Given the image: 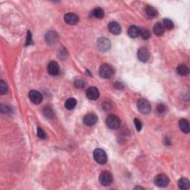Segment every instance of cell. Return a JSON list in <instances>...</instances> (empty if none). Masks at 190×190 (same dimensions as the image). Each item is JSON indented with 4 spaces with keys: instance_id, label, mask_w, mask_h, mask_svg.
I'll list each match as a JSON object with an SVG mask.
<instances>
[{
    "instance_id": "obj_1",
    "label": "cell",
    "mask_w": 190,
    "mask_h": 190,
    "mask_svg": "<svg viewBox=\"0 0 190 190\" xmlns=\"http://www.w3.org/2000/svg\"><path fill=\"white\" fill-rule=\"evenodd\" d=\"M114 68L108 64L102 65L99 69V74L101 77L103 79L111 78L114 74Z\"/></svg>"
},
{
    "instance_id": "obj_2",
    "label": "cell",
    "mask_w": 190,
    "mask_h": 190,
    "mask_svg": "<svg viewBox=\"0 0 190 190\" xmlns=\"http://www.w3.org/2000/svg\"><path fill=\"white\" fill-rule=\"evenodd\" d=\"M107 126L111 129H117L120 126V120L118 116L110 114L107 117L106 120Z\"/></svg>"
},
{
    "instance_id": "obj_3",
    "label": "cell",
    "mask_w": 190,
    "mask_h": 190,
    "mask_svg": "<svg viewBox=\"0 0 190 190\" xmlns=\"http://www.w3.org/2000/svg\"><path fill=\"white\" fill-rule=\"evenodd\" d=\"M137 108L141 114H147L151 112V105L145 99H140L137 101Z\"/></svg>"
},
{
    "instance_id": "obj_4",
    "label": "cell",
    "mask_w": 190,
    "mask_h": 190,
    "mask_svg": "<svg viewBox=\"0 0 190 190\" xmlns=\"http://www.w3.org/2000/svg\"><path fill=\"white\" fill-rule=\"evenodd\" d=\"M94 158L99 164H105L107 162L106 153L101 149H97L94 151Z\"/></svg>"
},
{
    "instance_id": "obj_5",
    "label": "cell",
    "mask_w": 190,
    "mask_h": 190,
    "mask_svg": "<svg viewBox=\"0 0 190 190\" xmlns=\"http://www.w3.org/2000/svg\"><path fill=\"white\" fill-rule=\"evenodd\" d=\"M154 183L158 187H166L169 184V179L164 174H160L155 177Z\"/></svg>"
},
{
    "instance_id": "obj_6",
    "label": "cell",
    "mask_w": 190,
    "mask_h": 190,
    "mask_svg": "<svg viewBox=\"0 0 190 190\" xmlns=\"http://www.w3.org/2000/svg\"><path fill=\"white\" fill-rule=\"evenodd\" d=\"M113 181V177L109 172L104 171L101 172L99 177V181H100V184L104 186V187H107L112 183Z\"/></svg>"
},
{
    "instance_id": "obj_7",
    "label": "cell",
    "mask_w": 190,
    "mask_h": 190,
    "mask_svg": "<svg viewBox=\"0 0 190 190\" xmlns=\"http://www.w3.org/2000/svg\"><path fill=\"white\" fill-rule=\"evenodd\" d=\"M97 45H98V49L101 50V51H107L111 48V42L109 41V40L104 37L100 38L98 40Z\"/></svg>"
},
{
    "instance_id": "obj_8",
    "label": "cell",
    "mask_w": 190,
    "mask_h": 190,
    "mask_svg": "<svg viewBox=\"0 0 190 190\" xmlns=\"http://www.w3.org/2000/svg\"><path fill=\"white\" fill-rule=\"evenodd\" d=\"M28 97H29L30 100L31 101L32 103L34 104H40V103L42 101V94H40L39 92H37V91L35 90H32L31 92H29V95H28Z\"/></svg>"
},
{
    "instance_id": "obj_9",
    "label": "cell",
    "mask_w": 190,
    "mask_h": 190,
    "mask_svg": "<svg viewBox=\"0 0 190 190\" xmlns=\"http://www.w3.org/2000/svg\"><path fill=\"white\" fill-rule=\"evenodd\" d=\"M86 96L91 100H96L100 96V92L96 87L92 86L86 90Z\"/></svg>"
},
{
    "instance_id": "obj_10",
    "label": "cell",
    "mask_w": 190,
    "mask_h": 190,
    "mask_svg": "<svg viewBox=\"0 0 190 190\" xmlns=\"http://www.w3.org/2000/svg\"><path fill=\"white\" fill-rule=\"evenodd\" d=\"M137 54L139 60L143 62H145L148 61L149 59V56H150L149 50L147 49L146 48H140V49L138 50V51H137Z\"/></svg>"
},
{
    "instance_id": "obj_11",
    "label": "cell",
    "mask_w": 190,
    "mask_h": 190,
    "mask_svg": "<svg viewBox=\"0 0 190 190\" xmlns=\"http://www.w3.org/2000/svg\"><path fill=\"white\" fill-rule=\"evenodd\" d=\"M98 122V116L94 114H88L83 118V123L88 126H94Z\"/></svg>"
},
{
    "instance_id": "obj_12",
    "label": "cell",
    "mask_w": 190,
    "mask_h": 190,
    "mask_svg": "<svg viewBox=\"0 0 190 190\" xmlns=\"http://www.w3.org/2000/svg\"><path fill=\"white\" fill-rule=\"evenodd\" d=\"M48 74H50L52 76L57 75L60 72V68L59 65L55 61L50 62L49 64L48 65Z\"/></svg>"
},
{
    "instance_id": "obj_13",
    "label": "cell",
    "mask_w": 190,
    "mask_h": 190,
    "mask_svg": "<svg viewBox=\"0 0 190 190\" xmlns=\"http://www.w3.org/2000/svg\"><path fill=\"white\" fill-rule=\"evenodd\" d=\"M64 19L65 22L68 25H76L79 22L78 16L73 13H66L64 17Z\"/></svg>"
},
{
    "instance_id": "obj_14",
    "label": "cell",
    "mask_w": 190,
    "mask_h": 190,
    "mask_svg": "<svg viewBox=\"0 0 190 190\" xmlns=\"http://www.w3.org/2000/svg\"><path fill=\"white\" fill-rule=\"evenodd\" d=\"M108 30L111 33L114 34V35H118L121 32V27L117 22H111L108 24Z\"/></svg>"
},
{
    "instance_id": "obj_15",
    "label": "cell",
    "mask_w": 190,
    "mask_h": 190,
    "mask_svg": "<svg viewBox=\"0 0 190 190\" xmlns=\"http://www.w3.org/2000/svg\"><path fill=\"white\" fill-rule=\"evenodd\" d=\"M140 29L135 25H131L129 28L128 34L131 38H137V36H140Z\"/></svg>"
},
{
    "instance_id": "obj_16",
    "label": "cell",
    "mask_w": 190,
    "mask_h": 190,
    "mask_svg": "<svg viewBox=\"0 0 190 190\" xmlns=\"http://www.w3.org/2000/svg\"><path fill=\"white\" fill-rule=\"evenodd\" d=\"M179 127L183 132L188 134L189 132V123L187 119H181L179 121Z\"/></svg>"
},
{
    "instance_id": "obj_17",
    "label": "cell",
    "mask_w": 190,
    "mask_h": 190,
    "mask_svg": "<svg viewBox=\"0 0 190 190\" xmlns=\"http://www.w3.org/2000/svg\"><path fill=\"white\" fill-rule=\"evenodd\" d=\"M153 31L155 35L157 36H162L164 34L165 28L163 27V24L161 23H157L153 27Z\"/></svg>"
},
{
    "instance_id": "obj_18",
    "label": "cell",
    "mask_w": 190,
    "mask_h": 190,
    "mask_svg": "<svg viewBox=\"0 0 190 190\" xmlns=\"http://www.w3.org/2000/svg\"><path fill=\"white\" fill-rule=\"evenodd\" d=\"M145 12L146 13V15L150 18H154L156 17L158 13L157 9L155 8L154 7H151V6H146L145 8Z\"/></svg>"
},
{
    "instance_id": "obj_19",
    "label": "cell",
    "mask_w": 190,
    "mask_h": 190,
    "mask_svg": "<svg viewBox=\"0 0 190 190\" xmlns=\"http://www.w3.org/2000/svg\"><path fill=\"white\" fill-rule=\"evenodd\" d=\"M189 181L186 177H181L178 181V187L181 189H189Z\"/></svg>"
},
{
    "instance_id": "obj_20",
    "label": "cell",
    "mask_w": 190,
    "mask_h": 190,
    "mask_svg": "<svg viewBox=\"0 0 190 190\" xmlns=\"http://www.w3.org/2000/svg\"><path fill=\"white\" fill-rule=\"evenodd\" d=\"M177 72L181 76H187L189 73V69L186 65H179L177 67Z\"/></svg>"
},
{
    "instance_id": "obj_21",
    "label": "cell",
    "mask_w": 190,
    "mask_h": 190,
    "mask_svg": "<svg viewBox=\"0 0 190 190\" xmlns=\"http://www.w3.org/2000/svg\"><path fill=\"white\" fill-rule=\"evenodd\" d=\"M77 106V100L74 98H68L67 100L66 101V103H65V106L66 108L68 109V110H71L74 109Z\"/></svg>"
},
{
    "instance_id": "obj_22",
    "label": "cell",
    "mask_w": 190,
    "mask_h": 190,
    "mask_svg": "<svg viewBox=\"0 0 190 190\" xmlns=\"http://www.w3.org/2000/svg\"><path fill=\"white\" fill-rule=\"evenodd\" d=\"M104 14V11L101 8H96L92 11L93 17L97 18V19H102V18H103Z\"/></svg>"
},
{
    "instance_id": "obj_23",
    "label": "cell",
    "mask_w": 190,
    "mask_h": 190,
    "mask_svg": "<svg viewBox=\"0 0 190 190\" xmlns=\"http://www.w3.org/2000/svg\"><path fill=\"white\" fill-rule=\"evenodd\" d=\"M46 41L48 43H54L56 41V39H57V36L55 35V33L54 32H49L47 35L45 36Z\"/></svg>"
},
{
    "instance_id": "obj_24",
    "label": "cell",
    "mask_w": 190,
    "mask_h": 190,
    "mask_svg": "<svg viewBox=\"0 0 190 190\" xmlns=\"http://www.w3.org/2000/svg\"><path fill=\"white\" fill-rule=\"evenodd\" d=\"M163 27H164V28H166V29L171 30V29H172L174 27V23L171 19H165L163 22Z\"/></svg>"
},
{
    "instance_id": "obj_25",
    "label": "cell",
    "mask_w": 190,
    "mask_h": 190,
    "mask_svg": "<svg viewBox=\"0 0 190 190\" xmlns=\"http://www.w3.org/2000/svg\"><path fill=\"white\" fill-rule=\"evenodd\" d=\"M8 91V87L7 84L3 80H0V94H5Z\"/></svg>"
},
{
    "instance_id": "obj_26",
    "label": "cell",
    "mask_w": 190,
    "mask_h": 190,
    "mask_svg": "<svg viewBox=\"0 0 190 190\" xmlns=\"http://www.w3.org/2000/svg\"><path fill=\"white\" fill-rule=\"evenodd\" d=\"M140 35L141 36V37H142L143 40H148L150 38L151 34H150V32H149V31H148V30L145 29V28H143V29H140Z\"/></svg>"
},
{
    "instance_id": "obj_27",
    "label": "cell",
    "mask_w": 190,
    "mask_h": 190,
    "mask_svg": "<svg viewBox=\"0 0 190 190\" xmlns=\"http://www.w3.org/2000/svg\"><path fill=\"white\" fill-rule=\"evenodd\" d=\"M85 85H86L85 81L83 80H81V79H78V80H77L76 81L74 82V86L77 88H84Z\"/></svg>"
},
{
    "instance_id": "obj_28",
    "label": "cell",
    "mask_w": 190,
    "mask_h": 190,
    "mask_svg": "<svg viewBox=\"0 0 190 190\" xmlns=\"http://www.w3.org/2000/svg\"><path fill=\"white\" fill-rule=\"evenodd\" d=\"M134 122H135V128H136L137 131H140L141 129H142V127H143V124H142V123H141V121L139 120L138 118H135Z\"/></svg>"
},
{
    "instance_id": "obj_29",
    "label": "cell",
    "mask_w": 190,
    "mask_h": 190,
    "mask_svg": "<svg viewBox=\"0 0 190 190\" xmlns=\"http://www.w3.org/2000/svg\"><path fill=\"white\" fill-rule=\"evenodd\" d=\"M37 136L41 139H45L46 137L45 132L43 131V129H42L40 127L37 128Z\"/></svg>"
},
{
    "instance_id": "obj_30",
    "label": "cell",
    "mask_w": 190,
    "mask_h": 190,
    "mask_svg": "<svg viewBox=\"0 0 190 190\" xmlns=\"http://www.w3.org/2000/svg\"><path fill=\"white\" fill-rule=\"evenodd\" d=\"M157 111L159 114H163L166 112V106L163 104H159L157 106Z\"/></svg>"
},
{
    "instance_id": "obj_31",
    "label": "cell",
    "mask_w": 190,
    "mask_h": 190,
    "mask_svg": "<svg viewBox=\"0 0 190 190\" xmlns=\"http://www.w3.org/2000/svg\"><path fill=\"white\" fill-rule=\"evenodd\" d=\"M44 114H45L47 118H50V117L53 116V112H52V110L50 108H46L45 110L44 111Z\"/></svg>"
},
{
    "instance_id": "obj_32",
    "label": "cell",
    "mask_w": 190,
    "mask_h": 190,
    "mask_svg": "<svg viewBox=\"0 0 190 190\" xmlns=\"http://www.w3.org/2000/svg\"><path fill=\"white\" fill-rule=\"evenodd\" d=\"M32 43V39H31V32H28V39H27V42H26V45H31Z\"/></svg>"
}]
</instances>
